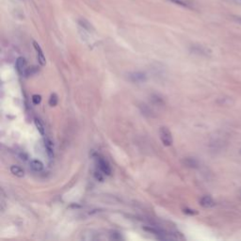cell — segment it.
I'll list each match as a JSON object with an SVG mask.
<instances>
[{
	"mask_svg": "<svg viewBox=\"0 0 241 241\" xmlns=\"http://www.w3.org/2000/svg\"><path fill=\"white\" fill-rule=\"evenodd\" d=\"M104 173L101 172V170H95L94 172V177L96 178V179L98 180V181H100V182H103L104 181Z\"/></svg>",
	"mask_w": 241,
	"mask_h": 241,
	"instance_id": "cell-14",
	"label": "cell"
},
{
	"mask_svg": "<svg viewBox=\"0 0 241 241\" xmlns=\"http://www.w3.org/2000/svg\"><path fill=\"white\" fill-rule=\"evenodd\" d=\"M170 2H173L174 4H177V5H179V6H183V7H188V5H186L184 1H182V0H170Z\"/></svg>",
	"mask_w": 241,
	"mask_h": 241,
	"instance_id": "cell-15",
	"label": "cell"
},
{
	"mask_svg": "<svg viewBox=\"0 0 241 241\" xmlns=\"http://www.w3.org/2000/svg\"><path fill=\"white\" fill-rule=\"evenodd\" d=\"M79 24L82 26V27L86 28V29H88V30H90V28H91L90 24V23H89L87 20H85V19H81V20H79Z\"/></svg>",
	"mask_w": 241,
	"mask_h": 241,
	"instance_id": "cell-13",
	"label": "cell"
},
{
	"mask_svg": "<svg viewBox=\"0 0 241 241\" xmlns=\"http://www.w3.org/2000/svg\"><path fill=\"white\" fill-rule=\"evenodd\" d=\"M184 213L189 214V215H195V214H197L196 211L191 210V209H189V208H185V209H184Z\"/></svg>",
	"mask_w": 241,
	"mask_h": 241,
	"instance_id": "cell-16",
	"label": "cell"
},
{
	"mask_svg": "<svg viewBox=\"0 0 241 241\" xmlns=\"http://www.w3.org/2000/svg\"><path fill=\"white\" fill-rule=\"evenodd\" d=\"M15 67H16V70L18 71L19 74L21 75H26L27 71V60L24 57H19L16 59V62H15Z\"/></svg>",
	"mask_w": 241,
	"mask_h": 241,
	"instance_id": "cell-4",
	"label": "cell"
},
{
	"mask_svg": "<svg viewBox=\"0 0 241 241\" xmlns=\"http://www.w3.org/2000/svg\"><path fill=\"white\" fill-rule=\"evenodd\" d=\"M11 173L15 175V176H17L19 178H22V177H24L25 176V172H24V170H23L21 167L19 166H16V165H12L11 167Z\"/></svg>",
	"mask_w": 241,
	"mask_h": 241,
	"instance_id": "cell-9",
	"label": "cell"
},
{
	"mask_svg": "<svg viewBox=\"0 0 241 241\" xmlns=\"http://www.w3.org/2000/svg\"><path fill=\"white\" fill-rule=\"evenodd\" d=\"M30 168L32 169L34 172L36 173H40L43 170V162L38 160V159H33L30 161Z\"/></svg>",
	"mask_w": 241,
	"mask_h": 241,
	"instance_id": "cell-7",
	"label": "cell"
},
{
	"mask_svg": "<svg viewBox=\"0 0 241 241\" xmlns=\"http://www.w3.org/2000/svg\"><path fill=\"white\" fill-rule=\"evenodd\" d=\"M33 46H34V48L37 52V58H38V61H39V63H40L41 66H44L45 63H46V59H45V57L43 55V52L41 48V46L40 44H39L37 42H33Z\"/></svg>",
	"mask_w": 241,
	"mask_h": 241,
	"instance_id": "cell-5",
	"label": "cell"
},
{
	"mask_svg": "<svg viewBox=\"0 0 241 241\" xmlns=\"http://www.w3.org/2000/svg\"><path fill=\"white\" fill-rule=\"evenodd\" d=\"M200 204L204 207H212L215 205V201L210 196H204L203 198H201Z\"/></svg>",
	"mask_w": 241,
	"mask_h": 241,
	"instance_id": "cell-8",
	"label": "cell"
},
{
	"mask_svg": "<svg viewBox=\"0 0 241 241\" xmlns=\"http://www.w3.org/2000/svg\"><path fill=\"white\" fill-rule=\"evenodd\" d=\"M159 136H160V139L164 146H170L173 142V135L170 133V131L168 127L166 126H162L159 129Z\"/></svg>",
	"mask_w": 241,
	"mask_h": 241,
	"instance_id": "cell-1",
	"label": "cell"
},
{
	"mask_svg": "<svg viewBox=\"0 0 241 241\" xmlns=\"http://www.w3.org/2000/svg\"><path fill=\"white\" fill-rule=\"evenodd\" d=\"M58 101H59V97L56 93H52L50 95V98H49V101H48V104L50 106H56L57 104H58Z\"/></svg>",
	"mask_w": 241,
	"mask_h": 241,
	"instance_id": "cell-11",
	"label": "cell"
},
{
	"mask_svg": "<svg viewBox=\"0 0 241 241\" xmlns=\"http://www.w3.org/2000/svg\"><path fill=\"white\" fill-rule=\"evenodd\" d=\"M34 123H35V126H36V128L38 129V131L40 132V134L41 135H43V136H44V134H45V128H44V126H43V122H42V121L40 120V119H35L34 120Z\"/></svg>",
	"mask_w": 241,
	"mask_h": 241,
	"instance_id": "cell-10",
	"label": "cell"
},
{
	"mask_svg": "<svg viewBox=\"0 0 241 241\" xmlns=\"http://www.w3.org/2000/svg\"><path fill=\"white\" fill-rule=\"evenodd\" d=\"M128 79L133 83H144L147 80V76L144 73L134 72L128 74Z\"/></svg>",
	"mask_w": 241,
	"mask_h": 241,
	"instance_id": "cell-3",
	"label": "cell"
},
{
	"mask_svg": "<svg viewBox=\"0 0 241 241\" xmlns=\"http://www.w3.org/2000/svg\"><path fill=\"white\" fill-rule=\"evenodd\" d=\"M97 163H98V168L105 175H110L111 174V167L109 163L107 162L104 157H97Z\"/></svg>",
	"mask_w": 241,
	"mask_h": 241,
	"instance_id": "cell-2",
	"label": "cell"
},
{
	"mask_svg": "<svg viewBox=\"0 0 241 241\" xmlns=\"http://www.w3.org/2000/svg\"><path fill=\"white\" fill-rule=\"evenodd\" d=\"M32 102H33V104L34 105H39V104H41V102H42V96L40 95V94H33L32 95Z\"/></svg>",
	"mask_w": 241,
	"mask_h": 241,
	"instance_id": "cell-12",
	"label": "cell"
},
{
	"mask_svg": "<svg viewBox=\"0 0 241 241\" xmlns=\"http://www.w3.org/2000/svg\"><path fill=\"white\" fill-rule=\"evenodd\" d=\"M44 147L46 150V154H47L48 157L50 159H53L55 157V152H54V143L50 138H44Z\"/></svg>",
	"mask_w": 241,
	"mask_h": 241,
	"instance_id": "cell-6",
	"label": "cell"
}]
</instances>
